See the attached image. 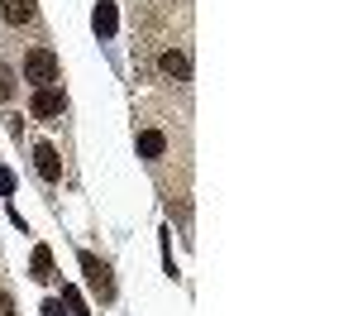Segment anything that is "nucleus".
<instances>
[{
  "label": "nucleus",
  "instance_id": "f257e3e1",
  "mask_svg": "<svg viewBox=\"0 0 358 316\" xmlns=\"http://www.w3.org/2000/svg\"><path fill=\"white\" fill-rule=\"evenodd\" d=\"M57 57L48 53V48H29L24 53V82H34V86H53L57 82Z\"/></svg>",
  "mask_w": 358,
  "mask_h": 316
},
{
  "label": "nucleus",
  "instance_id": "f03ea898",
  "mask_svg": "<svg viewBox=\"0 0 358 316\" xmlns=\"http://www.w3.org/2000/svg\"><path fill=\"white\" fill-rule=\"evenodd\" d=\"M62 111H67V96H62L57 86H38L34 101H29V115H34V120H48V125L62 120Z\"/></svg>",
  "mask_w": 358,
  "mask_h": 316
},
{
  "label": "nucleus",
  "instance_id": "7ed1b4c3",
  "mask_svg": "<svg viewBox=\"0 0 358 316\" xmlns=\"http://www.w3.org/2000/svg\"><path fill=\"white\" fill-rule=\"evenodd\" d=\"M34 163H38V172H43L48 182H57V177H62V158H57L53 144H38V149H34Z\"/></svg>",
  "mask_w": 358,
  "mask_h": 316
},
{
  "label": "nucleus",
  "instance_id": "20e7f679",
  "mask_svg": "<svg viewBox=\"0 0 358 316\" xmlns=\"http://www.w3.org/2000/svg\"><path fill=\"white\" fill-rule=\"evenodd\" d=\"M82 268H86V278L101 287V297H110L115 287H110V268L106 263H96V254H82Z\"/></svg>",
  "mask_w": 358,
  "mask_h": 316
},
{
  "label": "nucleus",
  "instance_id": "39448f33",
  "mask_svg": "<svg viewBox=\"0 0 358 316\" xmlns=\"http://www.w3.org/2000/svg\"><path fill=\"white\" fill-rule=\"evenodd\" d=\"M0 15H5V25H29L34 20V0H0Z\"/></svg>",
  "mask_w": 358,
  "mask_h": 316
},
{
  "label": "nucleus",
  "instance_id": "423d86ee",
  "mask_svg": "<svg viewBox=\"0 0 358 316\" xmlns=\"http://www.w3.org/2000/svg\"><path fill=\"white\" fill-rule=\"evenodd\" d=\"M29 273H34L38 283H48V278H53V249H48V245H38V249H34V259H29Z\"/></svg>",
  "mask_w": 358,
  "mask_h": 316
},
{
  "label": "nucleus",
  "instance_id": "0eeeda50",
  "mask_svg": "<svg viewBox=\"0 0 358 316\" xmlns=\"http://www.w3.org/2000/svg\"><path fill=\"white\" fill-rule=\"evenodd\" d=\"M115 29H120V15H115L110 0H101V5H96V34H106V39H110Z\"/></svg>",
  "mask_w": 358,
  "mask_h": 316
},
{
  "label": "nucleus",
  "instance_id": "6e6552de",
  "mask_svg": "<svg viewBox=\"0 0 358 316\" xmlns=\"http://www.w3.org/2000/svg\"><path fill=\"white\" fill-rule=\"evenodd\" d=\"M163 149H167V139L158 130H143V135H138V153H143V158H163Z\"/></svg>",
  "mask_w": 358,
  "mask_h": 316
},
{
  "label": "nucleus",
  "instance_id": "1a4fd4ad",
  "mask_svg": "<svg viewBox=\"0 0 358 316\" xmlns=\"http://www.w3.org/2000/svg\"><path fill=\"white\" fill-rule=\"evenodd\" d=\"M158 67H163L167 77H187V72H192V62H187L182 53H163V57H158Z\"/></svg>",
  "mask_w": 358,
  "mask_h": 316
},
{
  "label": "nucleus",
  "instance_id": "9d476101",
  "mask_svg": "<svg viewBox=\"0 0 358 316\" xmlns=\"http://www.w3.org/2000/svg\"><path fill=\"white\" fill-rule=\"evenodd\" d=\"M62 302H67V312H72V316H91V312H86V302H82V292H77V287H62Z\"/></svg>",
  "mask_w": 358,
  "mask_h": 316
},
{
  "label": "nucleus",
  "instance_id": "9b49d317",
  "mask_svg": "<svg viewBox=\"0 0 358 316\" xmlns=\"http://www.w3.org/2000/svg\"><path fill=\"white\" fill-rule=\"evenodd\" d=\"M10 96H15V72L0 62V101H10Z\"/></svg>",
  "mask_w": 358,
  "mask_h": 316
},
{
  "label": "nucleus",
  "instance_id": "f8f14e48",
  "mask_svg": "<svg viewBox=\"0 0 358 316\" xmlns=\"http://www.w3.org/2000/svg\"><path fill=\"white\" fill-rule=\"evenodd\" d=\"M10 192H15V177H10V172L0 168V197H10Z\"/></svg>",
  "mask_w": 358,
  "mask_h": 316
},
{
  "label": "nucleus",
  "instance_id": "ddd939ff",
  "mask_svg": "<svg viewBox=\"0 0 358 316\" xmlns=\"http://www.w3.org/2000/svg\"><path fill=\"white\" fill-rule=\"evenodd\" d=\"M0 316H15V302H10V292H0Z\"/></svg>",
  "mask_w": 358,
  "mask_h": 316
}]
</instances>
